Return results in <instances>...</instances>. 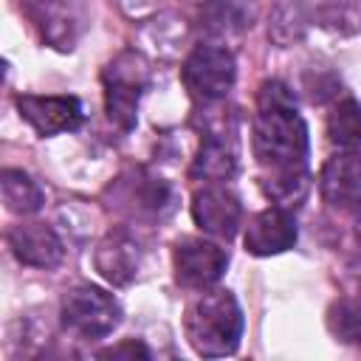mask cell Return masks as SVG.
<instances>
[{"label": "cell", "instance_id": "obj_1", "mask_svg": "<svg viewBox=\"0 0 361 361\" xmlns=\"http://www.w3.org/2000/svg\"><path fill=\"white\" fill-rule=\"evenodd\" d=\"M254 158L262 169V186L276 200H290L307 183V127L296 113L290 90L271 79L257 93L251 130Z\"/></svg>", "mask_w": 361, "mask_h": 361}, {"label": "cell", "instance_id": "obj_2", "mask_svg": "<svg viewBox=\"0 0 361 361\" xmlns=\"http://www.w3.org/2000/svg\"><path fill=\"white\" fill-rule=\"evenodd\" d=\"M186 338L206 358L231 355L243 338V310L231 290H209L186 310Z\"/></svg>", "mask_w": 361, "mask_h": 361}, {"label": "cell", "instance_id": "obj_3", "mask_svg": "<svg viewBox=\"0 0 361 361\" xmlns=\"http://www.w3.org/2000/svg\"><path fill=\"white\" fill-rule=\"evenodd\" d=\"M62 327L79 338H104L121 322V307L113 293L96 285H79L62 299Z\"/></svg>", "mask_w": 361, "mask_h": 361}, {"label": "cell", "instance_id": "obj_4", "mask_svg": "<svg viewBox=\"0 0 361 361\" xmlns=\"http://www.w3.org/2000/svg\"><path fill=\"white\" fill-rule=\"evenodd\" d=\"M104 110L107 118L121 127L133 130L135 124V110L141 102V93L147 87V68L135 54H121L104 68Z\"/></svg>", "mask_w": 361, "mask_h": 361}, {"label": "cell", "instance_id": "obj_5", "mask_svg": "<svg viewBox=\"0 0 361 361\" xmlns=\"http://www.w3.org/2000/svg\"><path fill=\"white\" fill-rule=\"evenodd\" d=\"M180 79L192 99L209 104V102L223 99L231 90V85L237 79V65L226 48L197 45L186 56V62L180 68Z\"/></svg>", "mask_w": 361, "mask_h": 361}, {"label": "cell", "instance_id": "obj_6", "mask_svg": "<svg viewBox=\"0 0 361 361\" xmlns=\"http://www.w3.org/2000/svg\"><path fill=\"white\" fill-rule=\"evenodd\" d=\"M172 262H175V279L183 288L203 290L223 276V271L228 265V254L212 240L189 237L175 245Z\"/></svg>", "mask_w": 361, "mask_h": 361}, {"label": "cell", "instance_id": "obj_7", "mask_svg": "<svg viewBox=\"0 0 361 361\" xmlns=\"http://www.w3.org/2000/svg\"><path fill=\"white\" fill-rule=\"evenodd\" d=\"M322 200L336 212H358L361 209V155L338 152L324 161L319 175Z\"/></svg>", "mask_w": 361, "mask_h": 361}, {"label": "cell", "instance_id": "obj_8", "mask_svg": "<svg viewBox=\"0 0 361 361\" xmlns=\"http://www.w3.org/2000/svg\"><path fill=\"white\" fill-rule=\"evenodd\" d=\"M192 217L206 234L231 240L243 223V206L226 186H203L192 195Z\"/></svg>", "mask_w": 361, "mask_h": 361}, {"label": "cell", "instance_id": "obj_9", "mask_svg": "<svg viewBox=\"0 0 361 361\" xmlns=\"http://www.w3.org/2000/svg\"><path fill=\"white\" fill-rule=\"evenodd\" d=\"M243 243H245V251L254 257L282 254V251L293 248V243H296V220L282 206L262 209L259 214H254L248 220Z\"/></svg>", "mask_w": 361, "mask_h": 361}, {"label": "cell", "instance_id": "obj_10", "mask_svg": "<svg viewBox=\"0 0 361 361\" xmlns=\"http://www.w3.org/2000/svg\"><path fill=\"white\" fill-rule=\"evenodd\" d=\"M17 110L39 135H56L82 124L76 96H17Z\"/></svg>", "mask_w": 361, "mask_h": 361}, {"label": "cell", "instance_id": "obj_11", "mask_svg": "<svg viewBox=\"0 0 361 361\" xmlns=\"http://www.w3.org/2000/svg\"><path fill=\"white\" fill-rule=\"evenodd\" d=\"M8 248L23 265H31V268H54L65 254L59 237L45 223L11 226L8 228Z\"/></svg>", "mask_w": 361, "mask_h": 361}, {"label": "cell", "instance_id": "obj_12", "mask_svg": "<svg viewBox=\"0 0 361 361\" xmlns=\"http://www.w3.org/2000/svg\"><path fill=\"white\" fill-rule=\"evenodd\" d=\"M31 17L39 25L42 39H48L54 48H59V51L73 48L79 28H82V20H79L73 0H37Z\"/></svg>", "mask_w": 361, "mask_h": 361}, {"label": "cell", "instance_id": "obj_13", "mask_svg": "<svg viewBox=\"0 0 361 361\" xmlns=\"http://www.w3.org/2000/svg\"><path fill=\"white\" fill-rule=\"evenodd\" d=\"M96 268L110 285L133 282L138 271V245L127 231H110L96 248Z\"/></svg>", "mask_w": 361, "mask_h": 361}, {"label": "cell", "instance_id": "obj_14", "mask_svg": "<svg viewBox=\"0 0 361 361\" xmlns=\"http://www.w3.org/2000/svg\"><path fill=\"white\" fill-rule=\"evenodd\" d=\"M237 169V149L231 135L209 133L192 161V178L203 180H228Z\"/></svg>", "mask_w": 361, "mask_h": 361}, {"label": "cell", "instance_id": "obj_15", "mask_svg": "<svg viewBox=\"0 0 361 361\" xmlns=\"http://www.w3.org/2000/svg\"><path fill=\"white\" fill-rule=\"evenodd\" d=\"M327 138L338 149H347V152L361 149V104L355 99H344L330 110Z\"/></svg>", "mask_w": 361, "mask_h": 361}, {"label": "cell", "instance_id": "obj_16", "mask_svg": "<svg viewBox=\"0 0 361 361\" xmlns=\"http://www.w3.org/2000/svg\"><path fill=\"white\" fill-rule=\"evenodd\" d=\"M0 189H3L6 209L14 214H34L42 206V189L23 169H3L0 172Z\"/></svg>", "mask_w": 361, "mask_h": 361}, {"label": "cell", "instance_id": "obj_17", "mask_svg": "<svg viewBox=\"0 0 361 361\" xmlns=\"http://www.w3.org/2000/svg\"><path fill=\"white\" fill-rule=\"evenodd\" d=\"M327 330L344 344H361V296H341L327 310Z\"/></svg>", "mask_w": 361, "mask_h": 361}, {"label": "cell", "instance_id": "obj_18", "mask_svg": "<svg viewBox=\"0 0 361 361\" xmlns=\"http://www.w3.org/2000/svg\"><path fill=\"white\" fill-rule=\"evenodd\" d=\"M102 358H149V350L141 344V341H121V344H116V347H107V350H102L99 353Z\"/></svg>", "mask_w": 361, "mask_h": 361}, {"label": "cell", "instance_id": "obj_19", "mask_svg": "<svg viewBox=\"0 0 361 361\" xmlns=\"http://www.w3.org/2000/svg\"><path fill=\"white\" fill-rule=\"evenodd\" d=\"M355 234H358V240H361V214H358V220H355Z\"/></svg>", "mask_w": 361, "mask_h": 361}]
</instances>
